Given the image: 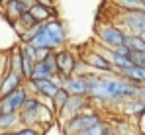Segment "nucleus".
Masks as SVG:
<instances>
[{"instance_id": "17", "label": "nucleus", "mask_w": 145, "mask_h": 135, "mask_svg": "<svg viewBox=\"0 0 145 135\" xmlns=\"http://www.w3.org/2000/svg\"><path fill=\"white\" fill-rule=\"evenodd\" d=\"M120 112L123 115H127V117H139V115H143L145 113V102L143 100H139V98H133V100H127L123 106L120 108Z\"/></svg>"}, {"instance_id": "14", "label": "nucleus", "mask_w": 145, "mask_h": 135, "mask_svg": "<svg viewBox=\"0 0 145 135\" xmlns=\"http://www.w3.org/2000/svg\"><path fill=\"white\" fill-rule=\"evenodd\" d=\"M29 14L35 18L37 23H45L49 20H59V10L57 6H41V4H33L29 8Z\"/></svg>"}, {"instance_id": "16", "label": "nucleus", "mask_w": 145, "mask_h": 135, "mask_svg": "<svg viewBox=\"0 0 145 135\" xmlns=\"http://www.w3.org/2000/svg\"><path fill=\"white\" fill-rule=\"evenodd\" d=\"M6 70H12L20 76H24V57H22V51L20 47H14L8 55V65H6ZM25 80V78H24Z\"/></svg>"}, {"instance_id": "23", "label": "nucleus", "mask_w": 145, "mask_h": 135, "mask_svg": "<svg viewBox=\"0 0 145 135\" xmlns=\"http://www.w3.org/2000/svg\"><path fill=\"white\" fill-rule=\"evenodd\" d=\"M45 131L39 127H27V125H20L14 131H10V135H43Z\"/></svg>"}, {"instance_id": "10", "label": "nucleus", "mask_w": 145, "mask_h": 135, "mask_svg": "<svg viewBox=\"0 0 145 135\" xmlns=\"http://www.w3.org/2000/svg\"><path fill=\"white\" fill-rule=\"evenodd\" d=\"M57 74H59V70H57L55 51H51L45 59H41V61L35 63L33 72H31V78H37V80H41V78H55Z\"/></svg>"}, {"instance_id": "6", "label": "nucleus", "mask_w": 145, "mask_h": 135, "mask_svg": "<svg viewBox=\"0 0 145 135\" xmlns=\"http://www.w3.org/2000/svg\"><path fill=\"white\" fill-rule=\"evenodd\" d=\"M90 108H96V104L92 102L90 96H69L67 104L63 106V110L57 115V121H65V119H69V117L76 115V113L86 112Z\"/></svg>"}, {"instance_id": "1", "label": "nucleus", "mask_w": 145, "mask_h": 135, "mask_svg": "<svg viewBox=\"0 0 145 135\" xmlns=\"http://www.w3.org/2000/svg\"><path fill=\"white\" fill-rule=\"evenodd\" d=\"M82 76L88 86V96L102 108H121L127 100L137 98V86L123 80L118 72L98 74L90 70Z\"/></svg>"}, {"instance_id": "19", "label": "nucleus", "mask_w": 145, "mask_h": 135, "mask_svg": "<svg viewBox=\"0 0 145 135\" xmlns=\"http://www.w3.org/2000/svg\"><path fill=\"white\" fill-rule=\"evenodd\" d=\"M112 6L121 12H145V0H110Z\"/></svg>"}, {"instance_id": "5", "label": "nucleus", "mask_w": 145, "mask_h": 135, "mask_svg": "<svg viewBox=\"0 0 145 135\" xmlns=\"http://www.w3.org/2000/svg\"><path fill=\"white\" fill-rule=\"evenodd\" d=\"M94 33H96L98 45H102L106 49H120V47H123L125 45V37H127V31L123 27H120L114 20L98 23Z\"/></svg>"}, {"instance_id": "24", "label": "nucleus", "mask_w": 145, "mask_h": 135, "mask_svg": "<svg viewBox=\"0 0 145 135\" xmlns=\"http://www.w3.org/2000/svg\"><path fill=\"white\" fill-rule=\"evenodd\" d=\"M86 72H90V67H88V63H86L82 57H78V61H76V68H74V74L82 76V74H86Z\"/></svg>"}, {"instance_id": "18", "label": "nucleus", "mask_w": 145, "mask_h": 135, "mask_svg": "<svg viewBox=\"0 0 145 135\" xmlns=\"http://www.w3.org/2000/svg\"><path fill=\"white\" fill-rule=\"evenodd\" d=\"M35 25H37V22H35V18L29 14V10H27V12H24V14H22L16 22L12 23V27L16 29V33H18L20 37L24 35L25 31H29L31 27H35Z\"/></svg>"}, {"instance_id": "27", "label": "nucleus", "mask_w": 145, "mask_h": 135, "mask_svg": "<svg viewBox=\"0 0 145 135\" xmlns=\"http://www.w3.org/2000/svg\"><path fill=\"white\" fill-rule=\"evenodd\" d=\"M8 0H0V8H4V4H6Z\"/></svg>"}, {"instance_id": "3", "label": "nucleus", "mask_w": 145, "mask_h": 135, "mask_svg": "<svg viewBox=\"0 0 145 135\" xmlns=\"http://www.w3.org/2000/svg\"><path fill=\"white\" fill-rule=\"evenodd\" d=\"M20 117V125L27 127H39V129H47L57 121V113L51 108V102L41 100L37 96H29L27 102L22 106V110L18 112Z\"/></svg>"}, {"instance_id": "7", "label": "nucleus", "mask_w": 145, "mask_h": 135, "mask_svg": "<svg viewBox=\"0 0 145 135\" xmlns=\"http://www.w3.org/2000/svg\"><path fill=\"white\" fill-rule=\"evenodd\" d=\"M80 57L88 63V67H90L92 72H98V74H112V72H116L114 67H112V63L108 61V57L98 49L96 45L90 47V49H86Z\"/></svg>"}, {"instance_id": "22", "label": "nucleus", "mask_w": 145, "mask_h": 135, "mask_svg": "<svg viewBox=\"0 0 145 135\" xmlns=\"http://www.w3.org/2000/svg\"><path fill=\"white\" fill-rule=\"evenodd\" d=\"M69 96H71V94H69V92H67L65 88H61L59 92H57V94H55V96H53V100H51V108L55 110V113H57V115H59V112L63 110V106L67 104Z\"/></svg>"}, {"instance_id": "21", "label": "nucleus", "mask_w": 145, "mask_h": 135, "mask_svg": "<svg viewBox=\"0 0 145 135\" xmlns=\"http://www.w3.org/2000/svg\"><path fill=\"white\" fill-rule=\"evenodd\" d=\"M125 47L131 53H145V37L143 35H135V33H127Z\"/></svg>"}, {"instance_id": "2", "label": "nucleus", "mask_w": 145, "mask_h": 135, "mask_svg": "<svg viewBox=\"0 0 145 135\" xmlns=\"http://www.w3.org/2000/svg\"><path fill=\"white\" fill-rule=\"evenodd\" d=\"M67 37H69L67 25L59 18V20H49L45 23H37L35 27L25 31L20 39H22V43H29L37 49L59 51V49L67 47Z\"/></svg>"}, {"instance_id": "11", "label": "nucleus", "mask_w": 145, "mask_h": 135, "mask_svg": "<svg viewBox=\"0 0 145 135\" xmlns=\"http://www.w3.org/2000/svg\"><path fill=\"white\" fill-rule=\"evenodd\" d=\"M55 59H57V70H59V74H65V76L74 74V68H76L78 57L72 53L71 49L63 47V49L55 51Z\"/></svg>"}, {"instance_id": "12", "label": "nucleus", "mask_w": 145, "mask_h": 135, "mask_svg": "<svg viewBox=\"0 0 145 135\" xmlns=\"http://www.w3.org/2000/svg\"><path fill=\"white\" fill-rule=\"evenodd\" d=\"M31 6H33V0H8V2L4 4V8H2V14H4L6 22L12 25V23L16 22L24 12H27Z\"/></svg>"}, {"instance_id": "25", "label": "nucleus", "mask_w": 145, "mask_h": 135, "mask_svg": "<svg viewBox=\"0 0 145 135\" xmlns=\"http://www.w3.org/2000/svg\"><path fill=\"white\" fill-rule=\"evenodd\" d=\"M33 4H41V6H57V0H33Z\"/></svg>"}, {"instance_id": "13", "label": "nucleus", "mask_w": 145, "mask_h": 135, "mask_svg": "<svg viewBox=\"0 0 145 135\" xmlns=\"http://www.w3.org/2000/svg\"><path fill=\"white\" fill-rule=\"evenodd\" d=\"M24 84H25L24 76H20V74H16L12 70H4L0 74V98L12 94L14 90H18L20 86H24Z\"/></svg>"}, {"instance_id": "20", "label": "nucleus", "mask_w": 145, "mask_h": 135, "mask_svg": "<svg viewBox=\"0 0 145 135\" xmlns=\"http://www.w3.org/2000/svg\"><path fill=\"white\" fill-rule=\"evenodd\" d=\"M80 135H120L118 133V129H116V125H112L110 121H100L98 125L94 127H90V129H86V131H82Z\"/></svg>"}, {"instance_id": "9", "label": "nucleus", "mask_w": 145, "mask_h": 135, "mask_svg": "<svg viewBox=\"0 0 145 135\" xmlns=\"http://www.w3.org/2000/svg\"><path fill=\"white\" fill-rule=\"evenodd\" d=\"M25 86L29 88L31 96H37V98L47 100V102H51L53 96L61 90V86L57 84L55 78H41V80H37V78H29V80H25Z\"/></svg>"}, {"instance_id": "26", "label": "nucleus", "mask_w": 145, "mask_h": 135, "mask_svg": "<svg viewBox=\"0 0 145 135\" xmlns=\"http://www.w3.org/2000/svg\"><path fill=\"white\" fill-rule=\"evenodd\" d=\"M137 98L145 102V84H141V86H137Z\"/></svg>"}, {"instance_id": "15", "label": "nucleus", "mask_w": 145, "mask_h": 135, "mask_svg": "<svg viewBox=\"0 0 145 135\" xmlns=\"http://www.w3.org/2000/svg\"><path fill=\"white\" fill-rule=\"evenodd\" d=\"M123 80H127V82H131V84H135V86H141L145 84V68L143 67H137V65H131V67L123 68L118 72Z\"/></svg>"}, {"instance_id": "8", "label": "nucleus", "mask_w": 145, "mask_h": 135, "mask_svg": "<svg viewBox=\"0 0 145 135\" xmlns=\"http://www.w3.org/2000/svg\"><path fill=\"white\" fill-rule=\"evenodd\" d=\"M29 96H31V92L25 84L20 86L18 90H14L8 96H2L0 98V113H18L22 110V106L27 102Z\"/></svg>"}, {"instance_id": "4", "label": "nucleus", "mask_w": 145, "mask_h": 135, "mask_svg": "<svg viewBox=\"0 0 145 135\" xmlns=\"http://www.w3.org/2000/svg\"><path fill=\"white\" fill-rule=\"evenodd\" d=\"M100 121H104L102 112H100L98 108H90V110H86V112L76 113V115L69 117V119L61 121V129H63L65 135H80L82 131H86V129L98 125Z\"/></svg>"}, {"instance_id": "28", "label": "nucleus", "mask_w": 145, "mask_h": 135, "mask_svg": "<svg viewBox=\"0 0 145 135\" xmlns=\"http://www.w3.org/2000/svg\"><path fill=\"white\" fill-rule=\"evenodd\" d=\"M0 135H10V133H0Z\"/></svg>"}]
</instances>
